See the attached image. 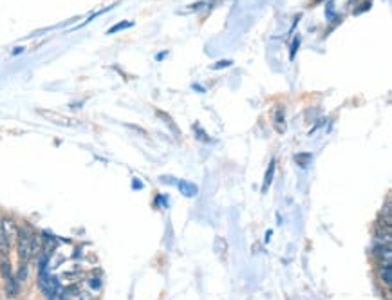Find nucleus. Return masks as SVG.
<instances>
[{
	"mask_svg": "<svg viewBox=\"0 0 392 300\" xmlns=\"http://www.w3.org/2000/svg\"><path fill=\"white\" fill-rule=\"evenodd\" d=\"M6 293H7V297L9 299H15L18 295V280L17 279H7L6 280Z\"/></svg>",
	"mask_w": 392,
	"mask_h": 300,
	"instance_id": "obj_4",
	"label": "nucleus"
},
{
	"mask_svg": "<svg viewBox=\"0 0 392 300\" xmlns=\"http://www.w3.org/2000/svg\"><path fill=\"white\" fill-rule=\"evenodd\" d=\"M179 188H181V192H183L186 197H194V195H197V186L188 183V181H181V183H179Z\"/></svg>",
	"mask_w": 392,
	"mask_h": 300,
	"instance_id": "obj_3",
	"label": "nucleus"
},
{
	"mask_svg": "<svg viewBox=\"0 0 392 300\" xmlns=\"http://www.w3.org/2000/svg\"><path fill=\"white\" fill-rule=\"evenodd\" d=\"M17 235H18V257H20V262H27L33 257V253L36 252V237L25 226L18 228Z\"/></svg>",
	"mask_w": 392,
	"mask_h": 300,
	"instance_id": "obj_1",
	"label": "nucleus"
},
{
	"mask_svg": "<svg viewBox=\"0 0 392 300\" xmlns=\"http://www.w3.org/2000/svg\"><path fill=\"white\" fill-rule=\"evenodd\" d=\"M280 121L284 123V110H282V108H279V110H277V116H275V123H277V129H279V130H282V129H280Z\"/></svg>",
	"mask_w": 392,
	"mask_h": 300,
	"instance_id": "obj_9",
	"label": "nucleus"
},
{
	"mask_svg": "<svg viewBox=\"0 0 392 300\" xmlns=\"http://www.w3.org/2000/svg\"><path fill=\"white\" fill-rule=\"evenodd\" d=\"M232 65V62L230 60H224V62H219L217 65H214V69H220V67H230Z\"/></svg>",
	"mask_w": 392,
	"mask_h": 300,
	"instance_id": "obj_11",
	"label": "nucleus"
},
{
	"mask_svg": "<svg viewBox=\"0 0 392 300\" xmlns=\"http://www.w3.org/2000/svg\"><path fill=\"white\" fill-rule=\"evenodd\" d=\"M273 174H275V161L269 163V168H267L266 172V177H264V185H262V192L266 193L269 185H271V181H273Z\"/></svg>",
	"mask_w": 392,
	"mask_h": 300,
	"instance_id": "obj_5",
	"label": "nucleus"
},
{
	"mask_svg": "<svg viewBox=\"0 0 392 300\" xmlns=\"http://www.w3.org/2000/svg\"><path fill=\"white\" fill-rule=\"evenodd\" d=\"M9 242H11V239H9V235H7L4 224L0 221V253H2V255H7V253H9Z\"/></svg>",
	"mask_w": 392,
	"mask_h": 300,
	"instance_id": "obj_2",
	"label": "nucleus"
},
{
	"mask_svg": "<svg viewBox=\"0 0 392 300\" xmlns=\"http://www.w3.org/2000/svg\"><path fill=\"white\" fill-rule=\"evenodd\" d=\"M0 275H2V279L4 280H7V279H11V264H9V260H0Z\"/></svg>",
	"mask_w": 392,
	"mask_h": 300,
	"instance_id": "obj_6",
	"label": "nucleus"
},
{
	"mask_svg": "<svg viewBox=\"0 0 392 300\" xmlns=\"http://www.w3.org/2000/svg\"><path fill=\"white\" fill-rule=\"evenodd\" d=\"M295 159L300 163V167H307L305 159H311V154H298V156H295Z\"/></svg>",
	"mask_w": 392,
	"mask_h": 300,
	"instance_id": "obj_8",
	"label": "nucleus"
},
{
	"mask_svg": "<svg viewBox=\"0 0 392 300\" xmlns=\"http://www.w3.org/2000/svg\"><path fill=\"white\" fill-rule=\"evenodd\" d=\"M381 279H383V282H385L387 286H391V282H392V277H391V264H385V268H383V271H381Z\"/></svg>",
	"mask_w": 392,
	"mask_h": 300,
	"instance_id": "obj_7",
	"label": "nucleus"
},
{
	"mask_svg": "<svg viewBox=\"0 0 392 300\" xmlns=\"http://www.w3.org/2000/svg\"><path fill=\"white\" fill-rule=\"evenodd\" d=\"M131 22H125V24H118V25H114V27H110L109 29V35H112V33H116V31H119V29H125V27H131Z\"/></svg>",
	"mask_w": 392,
	"mask_h": 300,
	"instance_id": "obj_10",
	"label": "nucleus"
}]
</instances>
